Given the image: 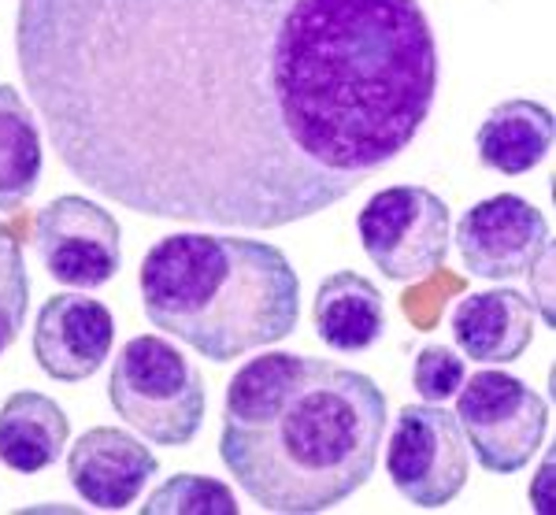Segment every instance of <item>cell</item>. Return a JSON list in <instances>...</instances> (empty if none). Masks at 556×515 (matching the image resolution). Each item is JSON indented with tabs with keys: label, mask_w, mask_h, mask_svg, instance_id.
I'll return each instance as SVG.
<instances>
[{
	"label": "cell",
	"mask_w": 556,
	"mask_h": 515,
	"mask_svg": "<svg viewBox=\"0 0 556 515\" xmlns=\"http://www.w3.org/2000/svg\"><path fill=\"white\" fill-rule=\"evenodd\" d=\"M15 60L71 178L219 230L342 204L438 97L419 0H20Z\"/></svg>",
	"instance_id": "obj_1"
},
{
	"label": "cell",
	"mask_w": 556,
	"mask_h": 515,
	"mask_svg": "<svg viewBox=\"0 0 556 515\" xmlns=\"http://www.w3.org/2000/svg\"><path fill=\"white\" fill-rule=\"evenodd\" d=\"M386 393L334 360L267 352L227 382L219 456L264 512L319 515L375 475Z\"/></svg>",
	"instance_id": "obj_2"
},
{
	"label": "cell",
	"mask_w": 556,
	"mask_h": 515,
	"mask_svg": "<svg viewBox=\"0 0 556 515\" xmlns=\"http://www.w3.org/2000/svg\"><path fill=\"white\" fill-rule=\"evenodd\" d=\"M141 309L197 356L230 364L286 341L301 323V278L286 252L256 238L167 234L138 267Z\"/></svg>",
	"instance_id": "obj_3"
},
{
	"label": "cell",
	"mask_w": 556,
	"mask_h": 515,
	"mask_svg": "<svg viewBox=\"0 0 556 515\" xmlns=\"http://www.w3.org/2000/svg\"><path fill=\"white\" fill-rule=\"evenodd\" d=\"M108 401L127 427L167 449L193 445L208 412L201 372L160 334H138L119 349L108 375Z\"/></svg>",
	"instance_id": "obj_4"
},
{
	"label": "cell",
	"mask_w": 556,
	"mask_h": 515,
	"mask_svg": "<svg viewBox=\"0 0 556 515\" xmlns=\"http://www.w3.org/2000/svg\"><path fill=\"white\" fill-rule=\"evenodd\" d=\"M456 423L490 475L523 472L549 434V401L508 372H475L456 390Z\"/></svg>",
	"instance_id": "obj_5"
},
{
	"label": "cell",
	"mask_w": 556,
	"mask_h": 515,
	"mask_svg": "<svg viewBox=\"0 0 556 515\" xmlns=\"http://www.w3.org/2000/svg\"><path fill=\"white\" fill-rule=\"evenodd\" d=\"M356 234L390 282H419L450 256V208L427 186H386L367 197Z\"/></svg>",
	"instance_id": "obj_6"
},
{
	"label": "cell",
	"mask_w": 556,
	"mask_h": 515,
	"mask_svg": "<svg viewBox=\"0 0 556 515\" xmlns=\"http://www.w3.org/2000/svg\"><path fill=\"white\" fill-rule=\"evenodd\" d=\"M471 456L460 423L442 404H405L386 441V475L393 490L424 512L453 504L468 486Z\"/></svg>",
	"instance_id": "obj_7"
},
{
	"label": "cell",
	"mask_w": 556,
	"mask_h": 515,
	"mask_svg": "<svg viewBox=\"0 0 556 515\" xmlns=\"http://www.w3.org/2000/svg\"><path fill=\"white\" fill-rule=\"evenodd\" d=\"M34 246L52 282L97 289L123 264V230L108 208L83 193H60L34 219Z\"/></svg>",
	"instance_id": "obj_8"
},
{
	"label": "cell",
	"mask_w": 556,
	"mask_h": 515,
	"mask_svg": "<svg viewBox=\"0 0 556 515\" xmlns=\"http://www.w3.org/2000/svg\"><path fill=\"white\" fill-rule=\"evenodd\" d=\"M464 271L486 282H513L542 264L549 252V219L519 193H497L471 204L456 223Z\"/></svg>",
	"instance_id": "obj_9"
},
{
	"label": "cell",
	"mask_w": 556,
	"mask_h": 515,
	"mask_svg": "<svg viewBox=\"0 0 556 515\" xmlns=\"http://www.w3.org/2000/svg\"><path fill=\"white\" fill-rule=\"evenodd\" d=\"M115 346V319L97 297L56 293L34 319V360L56 382H86L104 367Z\"/></svg>",
	"instance_id": "obj_10"
},
{
	"label": "cell",
	"mask_w": 556,
	"mask_h": 515,
	"mask_svg": "<svg viewBox=\"0 0 556 515\" xmlns=\"http://www.w3.org/2000/svg\"><path fill=\"white\" fill-rule=\"evenodd\" d=\"M156 475V453L119 427L86 430L67 453V478L75 493L101 512L130 508Z\"/></svg>",
	"instance_id": "obj_11"
},
{
	"label": "cell",
	"mask_w": 556,
	"mask_h": 515,
	"mask_svg": "<svg viewBox=\"0 0 556 515\" xmlns=\"http://www.w3.org/2000/svg\"><path fill=\"white\" fill-rule=\"evenodd\" d=\"M534 301L508 286L460 297L450 315L456 349L475 364H516L534 341Z\"/></svg>",
	"instance_id": "obj_12"
},
{
	"label": "cell",
	"mask_w": 556,
	"mask_h": 515,
	"mask_svg": "<svg viewBox=\"0 0 556 515\" xmlns=\"http://www.w3.org/2000/svg\"><path fill=\"white\" fill-rule=\"evenodd\" d=\"M316 338L334 352H364L382 341L390 315H386L382 289L356 271H334L316 289L312 301Z\"/></svg>",
	"instance_id": "obj_13"
},
{
	"label": "cell",
	"mask_w": 556,
	"mask_h": 515,
	"mask_svg": "<svg viewBox=\"0 0 556 515\" xmlns=\"http://www.w3.org/2000/svg\"><path fill=\"white\" fill-rule=\"evenodd\" d=\"M71 441V419L52 397L20 390L0 404V464L20 475H38L60 464Z\"/></svg>",
	"instance_id": "obj_14"
},
{
	"label": "cell",
	"mask_w": 556,
	"mask_h": 515,
	"mask_svg": "<svg viewBox=\"0 0 556 515\" xmlns=\"http://www.w3.org/2000/svg\"><path fill=\"white\" fill-rule=\"evenodd\" d=\"M553 134L556 123L549 108L516 97V101L490 108L475 134V149H479L482 167L497 175H527L549 156Z\"/></svg>",
	"instance_id": "obj_15"
},
{
	"label": "cell",
	"mask_w": 556,
	"mask_h": 515,
	"mask_svg": "<svg viewBox=\"0 0 556 515\" xmlns=\"http://www.w3.org/2000/svg\"><path fill=\"white\" fill-rule=\"evenodd\" d=\"M45 171L41 126L15 86L0 83V212H20Z\"/></svg>",
	"instance_id": "obj_16"
},
{
	"label": "cell",
	"mask_w": 556,
	"mask_h": 515,
	"mask_svg": "<svg viewBox=\"0 0 556 515\" xmlns=\"http://www.w3.org/2000/svg\"><path fill=\"white\" fill-rule=\"evenodd\" d=\"M238 497L227 482L208 475H172L149 493L141 515H238Z\"/></svg>",
	"instance_id": "obj_17"
},
{
	"label": "cell",
	"mask_w": 556,
	"mask_h": 515,
	"mask_svg": "<svg viewBox=\"0 0 556 515\" xmlns=\"http://www.w3.org/2000/svg\"><path fill=\"white\" fill-rule=\"evenodd\" d=\"M26 309H30V275H26L23 246L12 227L0 223V352L12 349L23 334Z\"/></svg>",
	"instance_id": "obj_18"
},
{
	"label": "cell",
	"mask_w": 556,
	"mask_h": 515,
	"mask_svg": "<svg viewBox=\"0 0 556 515\" xmlns=\"http://www.w3.org/2000/svg\"><path fill=\"white\" fill-rule=\"evenodd\" d=\"M468 378V367H464V356H456L453 349L445 346H424L416 352V364H412V386L424 397L427 404H445L450 397Z\"/></svg>",
	"instance_id": "obj_19"
}]
</instances>
